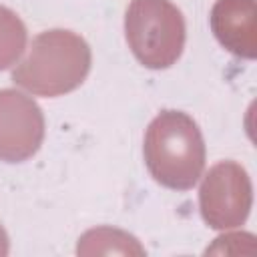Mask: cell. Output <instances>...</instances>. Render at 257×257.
Wrapping results in <instances>:
<instances>
[{
	"mask_svg": "<svg viewBox=\"0 0 257 257\" xmlns=\"http://www.w3.org/2000/svg\"><path fill=\"white\" fill-rule=\"evenodd\" d=\"M143 157L151 177L167 189L189 191L205 169L199 124L183 110H161L147 126Z\"/></svg>",
	"mask_w": 257,
	"mask_h": 257,
	"instance_id": "cell-1",
	"label": "cell"
},
{
	"mask_svg": "<svg viewBox=\"0 0 257 257\" xmlns=\"http://www.w3.org/2000/svg\"><path fill=\"white\" fill-rule=\"evenodd\" d=\"M92 64L88 42L72 30L40 32L24 60L12 70V80L36 96H60L78 88Z\"/></svg>",
	"mask_w": 257,
	"mask_h": 257,
	"instance_id": "cell-2",
	"label": "cell"
},
{
	"mask_svg": "<svg viewBox=\"0 0 257 257\" xmlns=\"http://www.w3.org/2000/svg\"><path fill=\"white\" fill-rule=\"evenodd\" d=\"M124 34L131 52L143 66L163 70L181 58L187 28L181 10L171 0H131Z\"/></svg>",
	"mask_w": 257,
	"mask_h": 257,
	"instance_id": "cell-3",
	"label": "cell"
},
{
	"mask_svg": "<svg viewBox=\"0 0 257 257\" xmlns=\"http://www.w3.org/2000/svg\"><path fill=\"white\" fill-rule=\"evenodd\" d=\"M253 205V185L243 165L221 161L209 169L199 187L203 221L217 231L241 227Z\"/></svg>",
	"mask_w": 257,
	"mask_h": 257,
	"instance_id": "cell-4",
	"label": "cell"
},
{
	"mask_svg": "<svg viewBox=\"0 0 257 257\" xmlns=\"http://www.w3.org/2000/svg\"><path fill=\"white\" fill-rule=\"evenodd\" d=\"M44 141V114L38 102L16 90H0V161L22 163L34 157Z\"/></svg>",
	"mask_w": 257,
	"mask_h": 257,
	"instance_id": "cell-5",
	"label": "cell"
},
{
	"mask_svg": "<svg viewBox=\"0 0 257 257\" xmlns=\"http://www.w3.org/2000/svg\"><path fill=\"white\" fill-rule=\"evenodd\" d=\"M257 8L255 0H217L209 14L217 42L239 58L257 54Z\"/></svg>",
	"mask_w": 257,
	"mask_h": 257,
	"instance_id": "cell-6",
	"label": "cell"
},
{
	"mask_svg": "<svg viewBox=\"0 0 257 257\" xmlns=\"http://www.w3.org/2000/svg\"><path fill=\"white\" fill-rule=\"evenodd\" d=\"M78 255H92V253H128V255H143L145 249L139 245V241L120 231V229H112V227H96L86 231L80 239H78V247H76Z\"/></svg>",
	"mask_w": 257,
	"mask_h": 257,
	"instance_id": "cell-7",
	"label": "cell"
},
{
	"mask_svg": "<svg viewBox=\"0 0 257 257\" xmlns=\"http://www.w3.org/2000/svg\"><path fill=\"white\" fill-rule=\"evenodd\" d=\"M26 26L20 16L14 10L0 6V70L18 62L26 48Z\"/></svg>",
	"mask_w": 257,
	"mask_h": 257,
	"instance_id": "cell-8",
	"label": "cell"
},
{
	"mask_svg": "<svg viewBox=\"0 0 257 257\" xmlns=\"http://www.w3.org/2000/svg\"><path fill=\"white\" fill-rule=\"evenodd\" d=\"M8 251H10V239H8L6 229L0 225V257L8 255Z\"/></svg>",
	"mask_w": 257,
	"mask_h": 257,
	"instance_id": "cell-9",
	"label": "cell"
}]
</instances>
